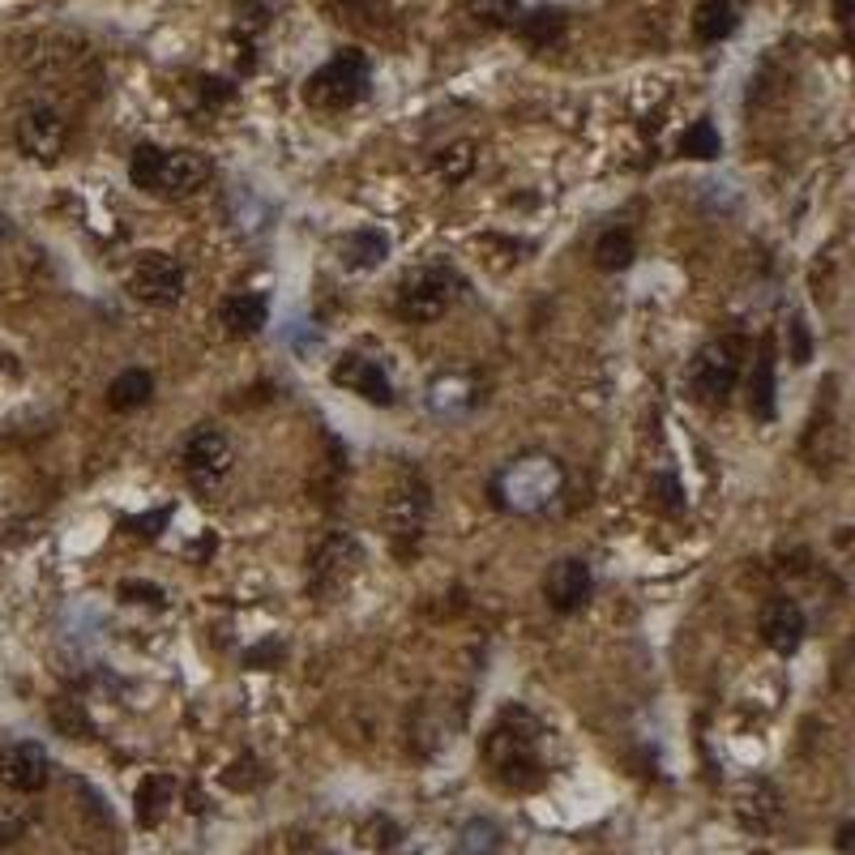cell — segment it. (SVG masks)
I'll return each mask as SVG.
<instances>
[{
    "mask_svg": "<svg viewBox=\"0 0 855 855\" xmlns=\"http://www.w3.org/2000/svg\"><path fill=\"white\" fill-rule=\"evenodd\" d=\"M30 817L22 808H0V847H9V843H18L22 834H27Z\"/></svg>",
    "mask_w": 855,
    "mask_h": 855,
    "instance_id": "obj_33",
    "label": "cell"
},
{
    "mask_svg": "<svg viewBox=\"0 0 855 855\" xmlns=\"http://www.w3.org/2000/svg\"><path fill=\"white\" fill-rule=\"evenodd\" d=\"M155 398V377L146 368H125L116 381L108 386V407L111 411H138Z\"/></svg>",
    "mask_w": 855,
    "mask_h": 855,
    "instance_id": "obj_21",
    "label": "cell"
},
{
    "mask_svg": "<svg viewBox=\"0 0 855 855\" xmlns=\"http://www.w3.org/2000/svg\"><path fill=\"white\" fill-rule=\"evenodd\" d=\"M514 27L523 30V39L530 43V48H548V43H556L560 39V30H565V13L560 9H535V13H523Z\"/></svg>",
    "mask_w": 855,
    "mask_h": 855,
    "instance_id": "obj_25",
    "label": "cell"
},
{
    "mask_svg": "<svg viewBox=\"0 0 855 855\" xmlns=\"http://www.w3.org/2000/svg\"><path fill=\"white\" fill-rule=\"evenodd\" d=\"M792 364H808L813 359V338H808V326H804V317H792Z\"/></svg>",
    "mask_w": 855,
    "mask_h": 855,
    "instance_id": "obj_34",
    "label": "cell"
},
{
    "mask_svg": "<svg viewBox=\"0 0 855 855\" xmlns=\"http://www.w3.org/2000/svg\"><path fill=\"white\" fill-rule=\"evenodd\" d=\"M52 723L60 727V732H73L78 740H90V718H86L82 710V702H69V697H60V702H52Z\"/></svg>",
    "mask_w": 855,
    "mask_h": 855,
    "instance_id": "obj_29",
    "label": "cell"
},
{
    "mask_svg": "<svg viewBox=\"0 0 855 855\" xmlns=\"http://www.w3.org/2000/svg\"><path fill=\"white\" fill-rule=\"evenodd\" d=\"M757 855H766V852H757Z\"/></svg>",
    "mask_w": 855,
    "mask_h": 855,
    "instance_id": "obj_39",
    "label": "cell"
},
{
    "mask_svg": "<svg viewBox=\"0 0 855 855\" xmlns=\"http://www.w3.org/2000/svg\"><path fill=\"white\" fill-rule=\"evenodd\" d=\"M467 13L484 27H514L523 18V0H467Z\"/></svg>",
    "mask_w": 855,
    "mask_h": 855,
    "instance_id": "obj_27",
    "label": "cell"
},
{
    "mask_svg": "<svg viewBox=\"0 0 855 855\" xmlns=\"http://www.w3.org/2000/svg\"><path fill=\"white\" fill-rule=\"evenodd\" d=\"M475 163H479V150H475V141H449V146H441L437 155H433V171H437V180H445V185H463L470 171H475Z\"/></svg>",
    "mask_w": 855,
    "mask_h": 855,
    "instance_id": "obj_24",
    "label": "cell"
},
{
    "mask_svg": "<svg viewBox=\"0 0 855 855\" xmlns=\"http://www.w3.org/2000/svg\"><path fill=\"white\" fill-rule=\"evenodd\" d=\"M368 56L347 48L338 52L334 60H326L308 82H304V99L308 108H321V111H342V108H356L359 99L368 95Z\"/></svg>",
    "mask_w": 855,
    "mask_h": 855,
    "instance_id": "obj_5",
    "label": "cell"
},
{
    "mask_svg": "<svg viewBox=\"0 0 855 855\" xmlns=\"http://www.w3.org/2000/svg\"><path fill=\"white\" fill-rule=\"evenodd\" d=\"M236 13H245V27L249 30L266 27V4H257V0H240V4H236Z\"/></svg>",
    "mask_w": 855,
    "mask_h": 855,
    "instance_id": "obj_35",
    "label": "cell"
},
{
    "mask_svg": "<svg viewBox=\"0 0 855 855\" xmlns=\"http://www.w3.org/2000/svg\"><path fill=\"white\" fill-rule=\"evenodd\" d=\"M227 778V787H236V792H249V787H257L266 774H261V766H257V757H240V762H231V771L222 774Z\"/></svg>",
    "mask_w": 855,
    "mask_h": 855,
    "instance_id": "obj_31",
    "label": "cell"
},
{
    "mask_svg": "<svg viewBox=\"0 0 855 855\" xmlns=\"http://www.w3.org/2000/svg\"><path fill=\"white\" fill-rule=\"evenodd\" d=\"M381 518H386V535L394 544V553L407 556L424 539L428 530V518H433V488L419 470H402L386 493V505H381Z\"/></svg>",
    "mask_w": 855,
    "mask_h": 855,
    "instance_id": "obj_4",
    "label": "cell"
},
{
    "mask_svg": "<svg viewBox=\"0 0 855 855\" xmlns=\"http://www.w3.org/2000/svg\"><path fill=\"white\" fill-rule=\"evenodd\" d=\"M231 463H236V449L227 441V433H219L215 424H197L193 433L185 437V449H180V467L189 475L197 493H215L222 479L231 475Z\"/></svg>",
    "mask_w": 855,
    "mask_h": 855,
    "instance_id": "obj_7",
    "label": "cell"
},
{
    "mask_svg": "<svg viewBox=\"0 0 855 855\" xmlns=\"http://www.w3.org/2000/svg\"><path fill=\"white\" fill-rule=\"evenodd\" d=\"M852 834H855L852 822H843V826H838V852H843V855L852 852Z\"/></svg>",
    "mask_w": 855,
    "mask_h": 855,
    "instance_id": "obj_38",
    "label": "cell"
},
{
    "mask_svg": "<svg viewBox=\"0 0 855 855\" xmlns=\"http://www.w3.org/2000/svg\"><path fill=\"white\" fill-rule=\"evenodd\" d=\"M359 569H364V544H359L351 530L330 526V530H321V535L308 544V553H304V590H308L312 599L330 604V599L351 590Z\"/></svg>",
    "mask_w": 855,
    "mask_h": 855,
    "instance_id": "obj_2",
    "label": "cell"
},
{
    "mask_svg": "<svg viewBox=\"0 0 855 855\" xmlns=\"http://www.w3.org/2000/svg\"><path fill=\"white\" fill-rule=\"evenodd\" d=\"M163 523H167V509H159V514H150V518H141V523H129V526H133V535L141 530V535L150 539V535H155V526H163Z\"/></svg>",
    "mask_w": 855,
    "mask_h": 855,
    "instance_id": "obj_36",
    "label": "cell"
},
{
    "mask_svg": "<svg viewBox=\"0 0 855 855\" xmlns=\"http://www.w3.org/2000/svg\"><path fill=\"white\" fill-rule=\"evenodd\" d=\"M454 287L458 278L441 270V266H419L411 275L398 282V300H394V312L411 326H433L441 321L454 304Z\"/></svg>",
    "mask_w": 855,
    "mask_h": 855,
    "instance_id": "obj_6",
    "label": "cell"
},
{
    "mask_svg": "<svg viewBox=\"0 0 855 855\" xmlns=\"http://www.w3.org/2000/svg\"><path fill=\"white\" fill-rule=\"evenodd\" d=\"M159 146H138L133 150V159H129V180H133V189L141 193H150L155 189V171H159Z\"/></svg>",
    "mask_w": 855,
    "mask_h": 855,
    "instance_id": "obj_30",
    "label": "cell"
},
{
    "mask_svg": "<svg viewBox=\"0 0 855 855\" xmlns=\"http://www.w3.org/2000/svg\"><path fill=\"white\" fill-rule=\"evenodd\" d=\"M120 599L125 604H150V607H163V590L150 586V581H120Z\"/></svg>",
    "mask_w": 855,
    "mask_h": 855,
    "instance_id": "obj_32",
    "label": "cell"
},
{
    "mask_svg": "<svg viewBox=\"0 0 855 855\" xmlns=\"http://www.w3.org/2000/svg\"><path fill=\"white\" fill-rule=\"evenodd\" d=\"M176 796V783L167 774H146L138 783V796H133V813H138V826L155 829L163 822L167 804Z\"/></svg>",
    "mask_w": 855,
    "mask_h": 855,
    "instance_id": "obj_19",
    "label": "cell"
},
{
    "mask_svg": "<svg viewBox=\"0 0 855 855\" xmlns=\"http://www.w3.org/2000/svg\"><path fill=\"white\" fill-rule=\"evenodd\" d=\"M748 359V342L740 334H718L710 338L689 364V394L706 407H723L732 398V389L740 381Z\"/></svg>",
    "mask_w": 855,
    "mask_h": 855,
    "instance_id": "obj_3",
    "label": "cell"
},
{
    "mask_svg": "<svg viewBox=\"0 0 855 855\" xmlns=\"http://www.w3.org/2000/svg\"><path fill=\"white\" fill-rule=\"evenodd\" d=\"M757 629H762V642L771 646L774 655H796L801 650L804 634H808V620H804V607L796 599H787V595H774L771 604L762 607V620H757Z\"/></svg>",
    "mask_w": 855,
    "mask_h": 855,
    "instance_id": "obj_14",
    "label": "cell"
},
{
    "mask_svg": "<svg viewBox=\"0 0 855 855\" xmlns=\"http://www.w3.org/2000/svg\"><path fill=\"white\" fill-rule=\"evenodd\" d=\"M282 655V646H275V642H266V646H257V650H249L245 659L249 663H261V659H278Z\"/></svg>",
    "mask_w": 855,
    "mask_h": 855,
    "instance_id": "obj_37",
    "label": "cell"
},
{
    "mask_svg": "<svg viewBox=\"0 0 855 855\" xmlns=\"http://www.w3.org/2000/svg\"><path fill=\"white\" fill-rule=\"evenodd\" d=\"M48 778H52V757H48L43 745L18 740V745L0 748V783H4L9 792H22V796L43 792Z\"/></svg>",
    "mask_w": 855,
    "mask_h": 855,
    "instance_id": "obj_13",
    "label": "cell"
},
{
    "mask_svg": "<svg viewBox=\"0 0 855 855\" xmlns=\"http://www.w3.org/2000/svg\"><path fill=\"white\" fill-rule=\"evenodd\" d=\"M748 411L757 419H774V347L771 338H762V351L748 377Z\"/></svg>",
    "mask_w": 855,
    "mask_h": 855,
    "instance_id": "obj_20",
    "label": "cell"
},
{
    "mask_svg": "<svg viewBox=\"0 0 855 855\" xmlns=\"http://www.w3.org/2000/svg\"><path fill=\"white\" fill-rule=\"evenodd\" d=\"M544 723L530 715L526 706H505L497 715V723L484 732V762L493 766L505 787L514 792H535L544 778H548V766H544Z\"/></svg>",
    "mask_w": 855,
    "mask_h": 855,
    "instance_id": "obj_1",
    "label": "cell"
},
{
    "mask_svg": "<svg viewBox=\"0 0 855 855\" xmlns=\"http://www.w3.org/2000/svg\"><path fill=\"white\" fill-rule=\"evenodd\" d=\"M736 822L748 829V834H766V829L778 826V817H783V796H778V787H774L771 778H745L740 787H736Z\"/></svg>",
    "mask_w": 855,
    "mask_h": 855,
    "instance_id": "obj_16",
    "label": "cell"
},
{
    "mask_svg": "<svg viewBox=\"0 0 855 855\" xmlns=\"http://www.w3.org/2000/svg\"><path fill=\"white\" fill-rule=\"evenodd\" d=\"M0 231H4V227H0Z\"/></svg>",
    "mask_w": 855,
    "mask_h": 855,
    "instance_id": "obj_40",
    "label": "cell"
},
{
    "mask_svg": "<svg viewBox=\"0 0 855 855\" xmlns=\"http://www.w3.org/2000/svg\"><path fill=\"white\" fill-rule=\"evenodd\" d=\"M560 484H565V475L553 458H523L497 479V500L518 514H530V509L548 505L560 493Z\"/></svg>",
    "mask_w": 855,
    "mask_h": 855,
    "instance_id": "obj_8",
    "label": "cell"
},
{
    "mask_svg": "<svg viewBox=\"0 0 855 855\" xmlns=\"http://www.w3.org/2000/svg\"><path fill=\"white\" fill-rule=\"evenodd\" d=\"M637 257V240L629 227H607L604 236L595 240V266L616 275V270H629Z\"/></svg>",
    "mask_w": 855,
    "mask_h": 855,
    "instance_id": "obj_22",
    "label": "cell"
},
{
    "mask_svg": "<svg viewBox=\"0 0 855 855\" xmlns=\"http://www.w3.org/2000/svg\"><path fill=\"white\" fill-rule=\"evenodd\" d=\"M718 150H723V141H718V129L710 120H697L680 138V155H689V159H718Z\"/></svg>",
    "mask_w": 855,
    "mask_h": 855,
    "instance_id": "obj_28",
    "label": "cell"
},
{
    "mask_svg": "<svg viewBox=\"0 0 855 855\" xmlns=\"http://www.w3.org/2000/svg\"><path fill=\"white\" fill-rule=\"evenodd\" d=\"M500 852V829L497 822H488V817H475L467 826L458 829V838H454V855H497Z\"/></svg>",
    "mask_w": 855,
    "mask_h": 855,
    "instance_id": "obj_26",
    "label": "cell"
},
{
    "mask_svg": "<svg viewBox=\"0 0 855 855\" xmlns=\"http://www.w3.org/2000/svg\"><path fill=\"white\" fill-rule=\"evenodd\" d=\"M185 287H189V275H185L180 257H171V252H141L138 261H133V270H129V296L146 304V308L180 304Z\"/></svg>",
    "mask_w": 855,
    "mask_h": 855,
    "instance_id": "obj_9",
    "label": "cell"
},
{
    "mask_svg": "<svg viewBox=\"0 0 855 855\" xmlns=\"http://www.w3.org/2000/svg\"><path fill=\"white\" fill-rule=\"evenodd\" d=\"M219 321L231 338H252V334L266 330L270 304H266L261 291H231V296L219 304Z\"/></svg>",
    "mask_w": 855,
    "mask_h": 855,
    "instance_id": "obj_17",
    "label": "cell"
},
{
    "mask_svg": "<svg viewBox=\"0 0 855 855\" xmlns=\"http://www.w3.org/2000/svg\"><path fill=\"white\" fill-rule=\"evenodd\" d=\"M330 381L359 394V398L372 402V407H389V402H394V381L386 377V368L368 356H342L330 368Z\"/></svg>",
    "mask_w": 855,
    "mask_h": 855,
    "instance_id": "obj_15",
    "label": "cell"
},
{
    "mask_svg": "<svg viewBox=\"0 0 855 855\" xmlns=\"http://www.w3.org/2000/svg\"><path fill=\"white\" fill-rule=\"evenodd\" d=\"M590 595H595V574H590V565L581 556L556 560L553 569H548V578H544V599L560 616L581 612V607L590 604Z\"/></svg>",
    "mask_w": 855,
    "mask_h": 855,
    "instance_id": "obj_12",
    "label": "cell"
},
{
    "mask_svg": "<svg viewBox=\"0 0 855 855\" xmlns=\"http://www.w3.org/2000/svg\"><path fill=\"white\" fill-rule=\"evenodd\" d=\"M389 257V236L381 227H359V231H347L342 245H338V261L347 270H377L386 266Z\"/></svg>",
    "mask_w": 855,
    "mask_h": 855,
    "instance_id": "obj_18",
    "label": "cell"
},
{
    "mask_svg": "<svg viewBox=\"0 0 855 855\" xmlns=\"http://www.w3.org/2000/svg\"><path fill=\"white\" fill-rule=\"evenodd\" d=\"M13 141L30 163L56 167L64 155V141H69V125L52 103H27L13 120Z\"/></svg>",
    "mask_w": 855,
    "mask_h": 855,
    "instance_id": "obj_10",
    "label": "cell"
},
{
    "mask_svg": "<svg viewBox=\"0 0 855 855\" xmlns=\"http://www.w3.org/2000/svg\"><path fill=\"white\" fill-rule=\"evenodd\" d=\"M732 30H736L732 0H702V4L693 9V34H697L702 43H718V39H727Z\"/></svg>",
    "mask_w": 855,
    "mask_h": 855,
    "instance_id": "obj_23",
    "label": "cell"
},
{
    "mask_svg": "<svg viewBox=\"0 0 855 855\" xmlns=\"http://www.w3.org/2000/svg\"><path fill=\"white\" fill-rule=\"evenodd\" d=\"M215 176L210 155L201 150H163L159 155V171H155V197H193L206 189V180Z\"/></svg>",
    "mask_w": 855,
    "mask_h": 855,
    "instance_id": "obj_11",
    "label": "cell"
}]
</instances>
